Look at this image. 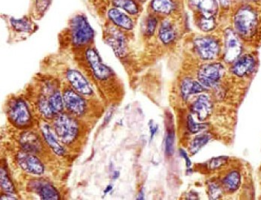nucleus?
<instances>
[{"label": "nucleus", "mask_w": 261, "mask_h": 200, "mask_svg": "<svg viewBox=\"0 0 261 200\" xmlns=\"http://www.w3.org/2000/svg\"><path fill=\"white\" fill-rule=\"evenodd\" d=\"M192 110L200 121L206 120L212 111V104L209 98L206 95L199 97L192 105Z\"/></svg>", "instance_id": "nucleus-20"}, {"label": "nucleus", "mask_w": 261, "mask_h": 200, "mask_svg": "<svg viewBox=\"0 0 261 200\" xmlns=\"http://www.w3.org/2000/svg\"><path fill=\"white\" fill-rule=\"evenodd\" d=\"M210 139V135L206 134V133L198 135V136H196L194 140L192 141V144L190 146V149H189L191 154L192 155H195L196 153H197L202 148L207 144Z\"/></svg>", "instance_id": "nucleus-28"}, {"label": "nucleus", "mask_w": 261, "mask_h": 200, "mask_svg": "<svg viewBox=\"0 0 261 200\" xmlns=\"http://www.w3.org/2000/svg\"><path fill=\"white\" fill-rule=\"evenodd\" d=\"M86 57L92 73L98 80H105L111 75V71L101 61L96 50L92 48L87 49Z\"/></svg>", "instance_id": "nucleus-10"}, {"label": "nucleus", "mask_w": 261, "mask_h": 200, "mask_svg": "<svg viewBox=\"0 0 261 200\" xmlns=\"http://www.w3.org/2000/svg\"><path fill=\"white\" fill-rule=\"evenodd\" d=\"M39 109L40 112L44 116V117L47 119H51L53 117H55V113L50 107L48 101L45 99H41L39 101Z\"/></svg>", "instance_id": "nucleus-32"}, {"label": "nucleus", "mask_w": 261, "mask_h": 200, "mask_svg": "<svg viewBox=\"0 0 261 200\" xmlns=\"http://www.w3.org/2000/svg\"><path fill=\"white\" fill-rule=\"evenodd\" d=\"M9 193L5 195V196H2L1 199H15L16 198L12 196H9Z\"/></svg>", "instance_id": "nucleus-40"}, {"label": "nucleus", "mask_w": 261, "mask_h": 200, "mask_svg": "<svg viewBox=\"0 0 261 200\" xmlns=\"http://www.w3.org/2000/svg\"><path fill=\"white\" fill-rule=\"evenodd\" d=\"M224 38V58L228 63H234L236 60L242 55L243 43L242 39L236 33L233 27L225 28L223 33Z\"/></svg>", "instance_id": "nucleus-6"}, {"label": "nucleus", "mask_w": 261, "mask_h": 200, "mask_svg": "<svg viewBox=\"0 0 261 200\" xmlns=\"http://www.w3.org/2000/svg\"><path fill=\"white\" fill-rule=\"evenodd\" d=\"M50 107L56 115L61 113L64 109V99L60 92H55L47 99Z\"/></svg>", "instance_id": "nucleus-26"}, {"label": "nucleus", "mask_w": 261, "mask_h": 200, "mask_svg": "<svg viewBox=\"0 0 261 200\" xmlns=\"http://www.w3.org/2000/svg\"><path fill=\"white\" fill-rule=\"evenodd\" d=\"M159 24V17L156 14L149 12L144 21V33L147 36L155 34Z\"/></svg>", "instance_id": "nucleus-25"}, {"label": "nucleus", "mask_w": 261, "mask_h": 200, "mask_svg": "<svg viewBox=\"0 0 261 200\" xmlns=\"http://www.w3.org/2000/svg\"><path fill=\"white\" fill-rule=\"evenodd\" d=\"M64 104L68 111L75 116H81L86 110V103L82 97L72 90H68L63 95Z\"/></svg>", "instance_id": "nucleus-13"}, {"label": "nucleus", "mask_w": 261, "mask_h": 200, "mask_svg": "<svg viewBox=\"0 0 261 200\" xmlns=\"http://www.w3.org/2000/svg\"><path fill=\"white\" fill-rule=\"evenodd\" d=\"M181 90H182V98L187 100L191 95L202 93L205 91L206 89L200 82L191 78H186L183 80Z\"/></svg>", "instance_id": "nucleus-24"}, {"label": "nucleus", "mask_w": 261, "mask_h": 200, "mask_svg": "<svg viewBox=\"0 0 261 200\" xmlns=\"http://www.w3.org/2000/svg\"><path fill=\"white\" fill-rule=\"evenodd\" d=\"M11 24L16 31L28 33L32 30L31 23L26 18L15 19L12 17Z\"/></svg>", "instance_id": "nucleus-30"}, {"label": "nucleus", "mask_w": 261, "mask_h": 200, "mask_svg": "<svg viewBox=\"0 0 261 200\" xmlns=\"http://www.w3.org/2000/svg\"><path fill=\"white\" fill-rule=\"evenodd\" d=\"M17 161L20 167L30 174L34 175L44 174V165L34 153L26 152V151L20 152L17 155Z\"/></svg>", "instance_id": "nucleus-12"}, {"label": "nucleus", "mask_w": 261, "mask_h": 200, "mask_svg": "<svg viewBox=\"0 0 261 200\" xmlns=\"http://www.w3.org/2000/svg\"><path fill=\"white\" fill-rule=\"evenodd\" d=\"M54 128L59 140L66 145L72 144L79 135L77 122L65 113H60L56 117Z\"/></svg>", "instance_id": "nucleus-2"}, {"label": "nucleus", "mask_w": 261, "mask_h": 200, "mask_svg": "<svg viewBox=\"0 0 261 200\" xmlns=\"http://www.w3.org/2000/svg\"><path fill=\"white\" fill-rule=\"evenodd\" d=\"M221 16L211 14H193L194 22L198 30L205 33L215 31L219 24Z\"/></svg>", "instance_id": "nucleus-17"}, {"label": "nucleus", "mask_w": 261, "mask_h": 200, "mask_svg": "<svg viewBox=\"0 0 261 200\" xmlns=\"http://www.w3.org/2000/svg\"><path fill=\"white\" fill-rule=\"evenodd\" d=\"M185 8V0H151L149 4L150 12L162 18L180 16Z\"/></svg>", "instance_id": "nucleus-5"}, {"label": "nucleus", "mask_w": 261, "mask_h": 200, "mask_svg": "<svg viewBox=\"0 0 261 200\" xmlns=\"http://www.w3.org/2000/svg\"><path fill=\"white\" fill-rule=\"evenodd\" d=\"M194 50L199 57L204 60L216 59L221 51V44L214 36H199L193 41Z\"/></svg>", "instance_id": "nucleus-4"}, {"label": "nucleus", "mask_w": 261, "mask_h": 200, "mask_svg": "<svg viewBox=\"0 0 261 200\" xmlns=\"http://www.w3.org/2000/svg\"><path fill=\"white\" fill-rule=\"evenodd\" d=\"M220 9L221 16H230L233 8L239 3V0H217Z\"/></svg>", "instance_id": "nucleus-31"}, {"label": "nucleus", "mask_w": 261, "mask_h": 200, "mask_svg": "<svg viewBox=\"0 0 261 200\" xmlns=\"http://www.w3.org/2000/svg\"><path fill=\"white\" fill-rule=\"evenodd\" d=\"M255 66V60L250 54L240 55L233 66V72L239 77H244L251 73Z\"/></svg>", "instance_id": "nucleus-19"}, {"label": "nucleus", "mask_w": 261, "mask_h": 200, "mask_svg": "<svg viewBox=\"0 0 261 200\" xmlns=\"http://www.w3.org/2000/svg\"><path fill=\"white\" fill-rule=\"evenodd\" d=\"M108 16L113 24L121 30L130 31L133 30L135 26V23L132 16L118 8H111L108 11Z\"/></svg>", "instance_id": "nucleus-14"}, {"label": "nucleus", "mask_w": 261, "mask_h": 200, "mask_svg": "<svg viewBox=\"0 0 261 200\" xmlns=\"http://www.w3.org/2000/svg\"><path fill=\"white\" fill-rule=\"evenodd\" d=\"M180 152L181 155H182L183 158H185V160H186L187 167H190L191 165H192V162H191L190 159H189V157H188L187 154L183 150H181Z\"/></svg>", "instance_id": "nucleus-38"}, {"label": "nucleus", "mask_w": 261, "mask_h": 200, "mask_svg": "<svg viewBox=\"0 0 261 200\" xmlns=\"http://www.w3.org/2000/svg\"><path fill=\"white\" fill-rule=\"evenodd\" d=\"M227 157H218L213 158L209 163V169L211 170L219 169V167L224 165L227 162Z\"/></svg>", "instance_id": "nucleus-35"}, {"label": "nucleus", "mask_w": 261, "mask_h": 200, "mask_svg": "<svg viewBox=\"0 0 261 200\" xmlns=\"http://www.w3.org/2000/svg\"><path fill=\"white\" fill-rule=\"evenodd\" d=\"M170 17H165L161 20L159 27V38L165 45L171 44L177 37L176 25Z\"/></svg>", "instance_id": "nucleus-15"}, {"label": "nucleus", "mask_w": 261, "mask_h": 200, "mask_svg": "<svg viewBox=\"0 0 261 200\" xmlns=\"http://www.w3.org/2000/svg\"><path fill=\"white\" fill-rule=\"evenodd\" d=\"M243 1L247 2V3H251V4L256 5V6H260L261 0H243Z\"/></svg>", "instance_id": "nucleus-39"}, {"label": "nucleus", "mask_w": 261, "mask_h": 200, "mask_svg": "<svg viewBox=\"0 0 261 200\" xmlns=\"http://www.w3.org/2000/svg\"><path fill=\"white\" fill-rule=\"evenodd\" d=\"M230 20L242 40L251 41L261 28V7L241 0L233 8Z\"/></svg>", "instance_id": "nucleus-1"}, {"label": "nucleus", "mask_w": 261, "mask_h": 200, "mask_svg": "<svg viewBox=\"0 0 261 200\" xmlns=\"http://www.w3.org/2000/svg\"><path fill=\"white\" fill-rule=\"evenodd\" d=\"M210 199H218L222 195V190H221L220 187L216 184L210 185Z\"/></svg>", "instance_id": "nucleus-36"}, {"label": "nucleus", "mask_w": 261, "mask_h": 200, "mask_svg": "<svg viewBox=\"0 0 261 200\" xmlns=\"http://www.w3.org/2000/svg\"><path fill=\"white\" fill-rule=\"evenodd\" d=\"M173 144H174V134H173V131H168L166 137V142H165V150H166V153L168 156L173 155Z\"/></svg>", "instance_id": "nucleus-34"}, {"label": "nucleus", "mask_w": 261, "mask_h": 200, "mask_svg": "<svg viewBox=\"0 0 261 200\" xmlns=\"http://www.w3.org/2000/svg\"><path fill=\"white\" fill-rule=\"evenodd\" d=\"M9 117L12 123L19 128L28 126L31 123V114L23 99H16L11 103Z\"/></svg>", "instance_id": "nucleus-8"}, {"label": "nucleus", "mask_w": 261, "mask_h": 200, "mask_svg": "<svg viewBox=\"0 0 261 200\" xmlns=\"http://www.w3.org/2000/svg\"><path fill=\"white\" fill-rule=\"evenodd\" d=\"M22 147L26 152L36 153L41 149V142L35 133L27 132L23 133L20 139Z\"/></svg>", "instance_id": "nucleus-23"}, {"label": "nucleus", "mask_w": 261, "mask_h": 200, "mask_svg": "<svg viewBox=\"0 0 261 200\" xmlns=\"http://www.w3.org/2000/svg\"><path fill=\"white\" fill-rule=\"evenodd\" d=\"M42 199H59L60 194L57 189L48 182L34 181L30 186Z\"/></svg>", "instance_id": "nucleus-18"}, {"label": "nucleus", "mask_w": 261, "mask_h": 200, "mask_svg": "<svg viewBox=\"0 0 261 200\" xmlns=\"http://www.w3.org/2000/svg\"><path fill=\"white\" fill-rule=\"evenodd\" d=\"M71 39L74 45L77 47L87 45L94 37V31L89 23L87 17L83 14H77L71 22Z\"/></svg>", "instance_id": "nucleus-3"}, {"label": "nucleus", "mask_w": 261, "mask_h": 200, "mask_svg": "<svg viewBox=\"0 0 261 200\" xmlns=\"http://www.w3.org/2000/svg\"><path fill=\"white\" fill-rule=\"evenodd\" d=\"M240 174L237 171L230 173L224 179V185L230 191H235L240 185Z\"/></svg>", "instance_id": "nucleus-27"}, {"label": "nucleus", "mask_w": 261, "mask_h": 200, "mask_svg": "<svg viewBox=\"0 0 261 200\" xmlns=\"http://www.w3.org/2000/svg\"><path fill=\"white\" fill-rule=\"evenodd\" d=\"M105 39L117 56L122 57L126 53V39L125 35L118 27H110L107 31Z\"/></svg>", "instance_id": "nucleus-11"}, {"label": "nucleus", "mask_w": 261, "mask_h": 200, "mask_svg": "<svg viewBox=\"0 0 261 200\" xmlns=\"http://www.w3.org/2000/svg\"><path fill=\"white\" fill-rule=\"evenodd\" d=\"M224 67L219 63L204 65L198 71V80L204 87H214L224 74Z\"/></svg>", "instance_id": "nucleus-7"}, {"label": "nucleus", "mask_w": 261, "mask_h": 200, "mask_svg": "<svg viewBox=\"0 0 261 200\" xmlns=\"http://www.w3.org/2000/svg\"><path fill=\"white\" fill-rule=\"evenodd\" d=\"M36 9L40 14L44 13L50 4V0H36Z\"/></svg>", "instance_id": "nucleus-37"}, {"label": "nucleus", "mask_w": 261, "mask_h": 200, "mask_svg": "<svg viewBox=\"0 0 261 200\" xmlns=\"http://www.w3.org/2000/svg\"><path fill=\"white\" fill-rule=\"evenodd\" d=\"M185 6L192 14L221 16L217 0H185Z\"/></svg>", "instance_id": "nucleus-9"}, {"label": "nucleus", "mask_w": 261, "mask_h": 200, "mask_svg": "<svg viewBox=\"0 0 261 200\" xmlns=\"http://www.w3.org/2000/svg\"><path fill=\"white\" fill-rule=\"evenodd\" d=\"M114 7L126 12L132 17H136L141 13L142 6L137 0H112Z\"/></svg>", "instance_id": "nucleus-21"}, {"label": "nucleus", "mask_w": 261, "mask_h": 200, "mask_svg": "<svg viewBox=\"0 0 261 200\" xmlns=\"http://www.w3.org/2000/svg\"><path fill=\"white\" fill-rule=\"evenodd\" d=\"M239 1H241V0H239Z\"/></svg>", "instance_id": "nucleus-41"}, {"label": "nucleus", "mask_w": 261, "mask_h": 200, "mask_svg": "<svg viewBox=\"0 0 261 200\" xmlns=\"http://www.w3.org/2000/svg\"><path fill=\"white\" fill-rule=\"evenodd\" d=\"M66 76L70 84L77 93L84 95H92V90L88 81L86 80L85 77L79 71L74 69L68 70Z\"/></svg>", "instance_id": "nucleus-16"}, {"label": "nucleus", "mask_w": 261, "mask_h": 200, "mask_svg": "<svg viewBox=\"0 0 261 200\" xmlns=\"http://www.w3.org/2000/svg\"><path fill=\"white\" fill-rule=\"evenodd\" d=\"M0 181H1L2 190H4L7 193H9V194L15 193V189H14L13 183L11 181L10 178L9 177V175L3 168L1 169Z\"/></svg>", "instance_id": "nucleus-29"}, {"label": "nucleus", "mask_w": 261, "mask_h": 200, "mask_svg": "<svg viewBox=\"0 0 261 200\" xmlns=\"http://www.w3.org/2000/svg\"><path fill=\"white\" fill-rule=\"evenodd\" d=\"M41 131H42V134L46 142L49 147L51 148L54 153L58 155H64L65 149H63L55 135L53 133L51 128L46 124V125H43Z\"/></svg>", "instance_id": "nucleus-22"}, {"label": "nucleus", "mask_w": 261, "mask_h": 200, "mask_svg": "<svg viewBox=\"0 0 261 200\" xmlns=\"http://www.w3.org/2000/svg\"><path fill=\"white\" fill-rule=\"evenodd\" d=\"M188 126H189L191 132L192 133L200 132V131L207 128V125L206 124L197 123L194 120L193 117L192 116H189V118H188Z\"/></svg>", "instance_id": "nucleus-33"}]
</instances>
